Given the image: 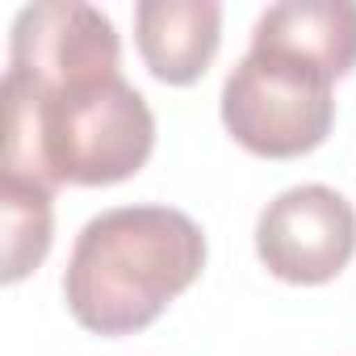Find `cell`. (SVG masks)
Returning a JSON list of instances; mask_svg holds the SVG:
<instances>
[{
	"instance_id": "obj_1",
	"label": "cell",
	"mask_w": 356,
	"mask_h": 356,
	"mask_svg": "<svg viewBox=\"0 0 356 356\" xmlns=\"http://www.w3.org/2000/svg\"><path fill=\"white\" fill-rule=\"evenodd\" d=\"M5 181L34 189L118 185L155 151V113L122 80L113 22L84 0L13 17L5 72Z\"/></svg>"
},
{
	"instance_id": "obj_2",
	"label": "cell",
	"mask_w": 356,
	"mask_h": 356,
	"mask_svg": "<svg viewBox=\"0 0 356 356\" xmlns=\"http://www.w3.org/2000/svg\"><path fill=\"white\" fill-rule=\"evenodd\" d=\"M206 268L202 227L172 206H118L76 235L63 298L92 335H134L151 327Z\"/></svg>"
},
{
	"instance_id": "obj_3",
	"label": "cell",
	"mask_w": 356,
	"mask_h": 356,
	"mask_svg": "<svg viewBox=\"0 0 356 356\" xmlns=\"http://www.w3.org/2000/svg\"><path fill=\"white\" fill-rule=\"evenodd\" d=\"M331 84L335 76L310 59L273 47H252L222 84V126L252 155H306L331 134Z\"/></svg>"
},
{
	"instance_id": "obj_4",
	"label": "cell",
	"mask_w": 356,
	"mask_h": 356,
	"mask_svg": "<svg viewBox=\"0 0 356 356\" xmlns=\"http://www.w3.org/2000/svg\"><path fill=\"white\" fill-rule=\"evenodd\" d=\"M256 256L289 285H323L356 256V210L327 185H293L256 218Z\"/></svg>"
},
{
	"instance_id": "obj_5",
	"label": "cell",
	"mask_w": 356,
	"mask_h": 356,
	"mask_svg": "<svg viewBox=\"0 0 356 356\" xmlns=\"http://www.w3.org/2000/svg\"><path fill=\"white\" fill-rule=\"evenodd\" d=\"M138 55L163 84H193L218 55L222 5L218 0H143L134 9Z\"/></svg>"
},
{
	"instance_id": "obj_6",
	"label": "cell",
	"mask_w": 356,
	"mask_h": 356,
	"mask_svg": "<svg viewBox=\"0 0 356 356\" xmlns=\"http://www.w3.org/2000/svg\"><path fill=\"white\" fill-rule=\"evenodd\" d=\"M252 47H273L327 67L335 80L356 67V5L352 0H281L252 26Z\"/></svg>"
},
{
	"instance_id": "obj_7",
	"label": "cell",
	"mask_w": 356,
	"mask_h": 356,
	"mask_svg": "<svg viewBox=\"0 0 356 356\" xmlns=\"http://www.w3.org/2000/svg\"><path fill=\"white\" fill-rule=\"evenodd\" d=\"M0 210H5V281L17 285L51 252V231H55L51 189L5 181L0 185Z\"/></svg>"
}]
</instances>
